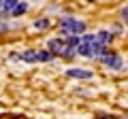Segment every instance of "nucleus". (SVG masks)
<instances>
[{"label": "nucleus", "instance_id": "obj_1", "mask_svg": "<svg viewBox=\"0 0 128 119\" xmlns=\"http://www.w3.org/2000/svg\"><path fill=\"white\" fill-rule=\"evenodd\" d=\"M58 26H60V30L66 32L68 36H77V34H83V32H86V21L75 19V17H62Z\"/></svg>", "mask_w": 128, "mask_h": 119}, {"label": "nucleus", "instance_id": "obj_2", "mask_svg": "<svg viewBox=\"0 0 128 119\" xmlns=\"http://www.w3.org/2000/svg\"><path fill=\"white\" fill-rule=\"evenodd\" d=\"M47 51L51 55H62V58H73V53H75V49H70L64 43V38H51L47 43Z\"/></svg>", "mask_w": 128, "mask_h": 119}, {"label": "nucleus", "instance_id": "obj_3", "mask_svg": "<svg viewBox=\"0 0 128 119\" xmlns=\"http://www.w3.org/2000/svg\"><path fill=\"white\" fill-rule=\"evenodd\" d=\"M98 60H100L105 66H109L111 70H120V68H122V64H124L122 58H120L118 53H113V51H105V53H102Z\"/></svg>", "mask_w": 128, "mask_h": 119}, {"label": "nucleus", "instance_id": "obj_4", "mask_svg": "<svg viewBox=\"0 0 128 119\" xmlns=\"http://www.w3.org/2000/svg\"><path fill=\"white\" fill-rule=\"evenodd\" d=\"M66 77H70V79H92V72L86 68H68L66 70Z\"/></svg>", "mask_w": 128, "mask_h": 119}, {"label": "nucleus", "instance_id": "obj_5", "mask_svg": "<svg viewBox=\"0 0 128 119\" xmlns=\"http://www.w3.org/2000/svg\"><path fill=\"white\" fill-rule=\"evenodd\" d=\"M94 36H96V45H100V47L109 45V43L113 41V34H111L109 30H100V32H96Z\"/></svg>", "mask_w": 128, "mask_h": 119}, {"label": "nucleus", "instance_id": "obj_6", "mask_svg": "<svg viewBox=\"0 0 128 119\" xmlns=\"http://www.w3.org/2000/svg\"><path fill=\"white\" fill-rule=\"evenodd\" d=\"M19 60L22 62H28V64H34L36 62V51H32V49L24 51V53H19Z\"/></svg>", "mask_w": 128, "mask_h": 119}, {"label": "nucleus", "instance_id": "obj_7", "mask_svg": "<svg viewBox=\"0 0 128 119\" xmlns=\"http://www.w3.org/2000/svg\"><path fill=\"white\" fill-rule=\"evenodd\" d=\"M51 58H54V55H51L47 49H43V51H36V62H49Z\"/></svg>", "mask_w": 128, "mask_h": 119}, {"label": "nucleus", "instance_id": "obj_8", "mask_svg": "<svg viewBox=\"0 0 128 119\" xmlns=\"http://www.w3.org/2000/svg\"><path fill=\"white\" fill-rule=\"evenodd\" d=\"M49 26H51V21H49V19H45V17H41V19L34 21V28H36V30H47Z\"/></svg>", "mask_w": 128, "mask_h": 119}, {"label": "nucleus", "instance_id": "obj_9", "mask_svg": "<svg viewBox=\"0 0 128 119\" xmlns=\"http://www.w3.org/2000/svg\"><path fill=\"white\" fill-rule=\"evenodd\" d=\"M26 9H28L26 2H17V6H15V9L11 11L9 15H15V17H17V15H24V13H26Z\"/></svg>", "mask_w": 128, "mask_h": 119}, {"label": "nucleus", "instance_id": "obj_10", "mask_svg": "<svg viewBox=\"0 0 128 119\" xmlns=\"http://www.w3.org/2000/svg\"><path fill=\"white\" fill-rule=\"evenodd\" d=\"M17 2H19V0H2V9H4L6 13H11V11L17 6Z\"/></svg>", "mask_w": 128, "mask_h": 119}, {"label": "nucleus", "instance_id": "obj_11", "mask_svg": "<svg viewBox=\"0 0 128 119\" xmlns=\"http://www.w3.org/2000/svg\"><path fill=\"white\" fill-rule=\"evenodd\" d=\"M98 119H120V117H113V115H105L102 113V115H98Z\"/></svg>", "mask_w": 128, "mask_h": 119}, {"label": "nucleus", "instance_id": "obj_12", "mask_svg": "<svg viewBox=\"0 0 128 119\" xmlns=\"http://www.w3.org/2000/svg\"><path fill=\"white\" fill-rule=\"evenodd\" d=\"M113 32H115V34H120V32H122V26H113V30H111V34H113Z\"/></svg>", "mask_w": 128, "mask_h": 119}, {"label": "nucleus", "instance_id": "obj_13", "mask_svg": "<svg viewBox=\"0 0 128 119\" xmlns=\"http://www.w3.org/2000/svg\"><path fill=\"white\" fill-rule=\"evenodd\" d=\"M0 6H2V0H0Z\"/></svg>", "mask_w": 128, "mask_h": 119}, {"label": "nucleus", "instance_id": "obj_14", "mask_svg": "<svg viewBox=\"0 0 128 119\" xmlns=\"http://www.w3.org/2000/svg\"><path fill=\"white\" fill-rule=\"evenodd\" d=\"M126 119H128V115H126Z\"/></svg>", "mask_w": 128, "mask_h": 119}]
</instances>
